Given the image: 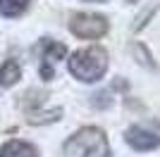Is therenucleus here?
Listing matches in <instances>:
<instances>
[{"label":"nucleus","instance_id":"f257e3e1","mask_svg":"<svg viewBox=\"0 0 160 157\" xmlns=\"http://www.w3.org/2000/svg\"><path fill=\"white\" fill-rule=\"evenodd\" d=\"M67 69L79 83H98L110 69V55L103 45H84L67 55Z\"/></svg>","mask_w":160,"mask_h":157},{"label":"nucleus","instance_id":"f03ea898","mask_svg":"<svg viewBox=\"0 0 160 157\" xmlns=\"http://www.w3.org/2000/svg\"><path fill=\"white\" fill-rule=\"evenodd\" d=\"M65 157H112L108 133L100 126H81L65 138L62 143Z\"/></svg>","mask_w":160,"mask_h":157},{"label":"nucleus","instance_id":"7ed1b4c3","mask_svg":"<svg viewBox=\"0 0 160 157\" xmlns=\"http://www.w3.org/2000/svg\"><path fill=\"white\" fill-rule=\"evenodd\" d=\"M67 29L79 40H100L110 31V19L100 12H72L67 19Z\"/></svg>","mask_w":160,"mask_h":157},{"label":"nucleus","instance_id":"20e7f679","mask_svg":"<svg viewBox=\"0 0 160 157\" xmlns=\"http://www.w3.org/2000/svg\"><path fill=\"white\" fill-rule=\"evenodd\" d=\"M124 143L134 152H153L160 148V119L148 117L141 121H134L124 131Z\"/></svg>","mask_w":160,"mask_h":157},{"label":"nucleus","instance_id":"39448f33","mask_svg":"<svg viewBox=\"0 0 160 157\" xmlns=\"http://www.w3.org/2000/svg\"><path fill=\"white\" fill-rule=\"evenodd\" d=\"M36 50H38V57H41V67H38L41 78L43 81H53L55 78V64L67 59V55H69L67 45L60 43V40H55V38H43Z\"/></svg>","mask_w":160,"mask_h":157},{"label":"nucleus","instance_id":"423d86ee","mask_svg":"<svg viewBox=\"0 0 160 157\" xmlns=\"http://www.w3.org/2000/svg\"><path fill=\"white\" fill-rule=\"evenodd\" d=\"M0 157H41L38 145L22 138H10L0 145Z\"/></svg>","mask_w":160,"mask_h":157},{"label":"nucleus","instance_id":"0eeeda50","mask_svg":"<svg viewBox=\"0 0 160 157\" xmlns=\"http://www.w3.org/2000/svg\"><path fill=\"white\" fill-rule=\"evenodd\" d=\"M19 78H22V64L14 57L5 59L0 64V88H12L19 83Z\"/></svg>","mask_w":160,"mask_h":157},{"label":"nucleus","instance_id":"6e6552de","mask_svg":"<svg viewBox=\"0 0 160 157\" xmlns=\"http://www.w3.org/2000/svg\"><path fill=\"white\" fill-rule=\"evenodd\" d=\"M31 0H0V17L5 19H17L29 10Z\"/></svg>","mask_w":160,"mask_h":157},{"label":"nucleus","instance_id":"1a4fd4ad","mask_svg":"<svg viewBox=\"0 0 160 157\" xmlns=\"http://www.w3.org/2000/svg\"><path fill=\"white\" fill-rule=\"evenodd\" d=\"M132 55H134V59L139 62L141 67H146V69H158V62H155V57H153V52H151V48L146 45V43H141V40H136L132 45Z\"/></svg>","mask_w":160,"mask_h":157},{"label":"nucleus","instance_id":"9d476101","mask_svg":"<svg viewBox=\"0 0 160 157\" xmlns=\"http://www.w3.org/2000/svg\"><path fill=\"white\" fill-rule=\"evenodd\" d=\"M117 86H120V81H115L112 88H103V91L93 93V95H91V105H93L96 110H108V107H112V102H115V88H117Z\"/></svg>","mask_w":160,"mask_h":157},{"label":"nucleus","instance_id":"9b49d317","mask_svg":"<svg viewBox=\"0 0 160 157\" xmlns=\"http://www.w3.org/2000/svg\"><path fill=\"white\" fill-rule=\"evenodd\" d=\"M84 2H108V0H84Z\"/></svg>","mask_w":160,"mask_h":157},{"label":"nucleus","instance_id":"f8f14e48","mask_svg":"<svg viewBox=\"0 0 160 157\" xmlns=\"http://www.w3.org/2000/svg\"><path fill=\"white\" fill-rule=\"evenodd\" d=\"M124 2H139V0H124Z\"/></svg>","mask_w":160,"mask_h":157}]
</instances>
